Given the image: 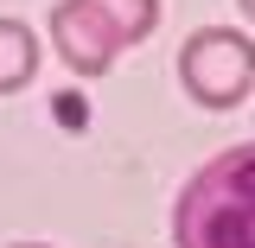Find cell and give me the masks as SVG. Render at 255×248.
I'll list each match as a JSON object with an SVG mask.
<instances>
[{
    "label": "cell",
    "mask_w": 255,
    "mask_h": 248,
    "mask_svg": "<svg viewBox=\"0 0 255 248\" xmlns=\"http://www.w3.org/2000/svg\"><path fill=\"white\" fill-rule=\"evenodd\" d=\"M172 248H255V140L211 153L179 185Z\"/></svg>",
    "instance_id": "obj_1"
},
{
    "label": "cell",
    "mask_w": 255,
    "mask_h": 248,
    "mask_svg": "<svg viewBox=\"0 0 255 248\" xmlns=\"http://www.w3.org/2000/svg\"><path fill=\"white\" fill-rule=\"evenodd\" d=\"M159 32V0H58L51 6V51L70 77H109L128 45Z\"/></svg>",
    "instance_id": "obj_2"
},
{
    "label": "cell",
    "mask_w": 255,
    "mask_h": 248,
    "mask_svg": "<svg viewBox=\"0 0 255 248\" xmlns=\"http://www.w3.org/2000/svg\"><path fill=\"white\" fill-rule=\"evenodd\" d=\"M179 89L198 108H236L255 89V45L230 26H198L179 45Z\"/></svg>",
    "instance_id": "obj_3"
},
{
    "label": "cell",
    "mask_w": 255,
    "mask_h": 248,
    "mask_svg": "<svg viewBox=\"0 0 255 248\" xmlns=\"http://www.w3.org/2000/svg\"><path fill=\"white\" fill-rule=\"evenodd\" d=\"M38 32L26 19H0V95H19L38 77Z\"/></svg>",
    "instance_id": "obj_4"
},
{
    "label": "cell",
    "mask_w": 255,
    "mask_h": 248,
    "mask_svg": "<svg viewBox=\"0 0 255 248\" xmlns=\"http://www.w3.org/2000/svg\"><path fill=\"white\" fill-rule=\"evenodd\" d=\"M236 6H243V19H249V26H255V0H236Z\"/></svg>",
    "instance_id": "obj_5"
},
{
    "label": "cell",
    "mask_w": 255,
    "mask_h": 248,
    "mask_svg": "<svg viewBox=\"0 0 255 248\" xmlns=\"http://www.w3.org/2000/svg\"><path fill=\"white\" fill-rule=\"evenodd\" d=\"M13 248H45V242H13Z\"/></svg>",
    "instance_id": "obj_6"
}]
</instances>
